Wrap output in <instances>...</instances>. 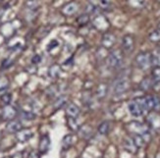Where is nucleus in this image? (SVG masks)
<instances>
[{"mask_svg": "<svg viewBox=\"0 0 160 158\" xmlns=\"http://www.w3.org/2000/svg\"><path fill=\"white\" fill-rule=\"evenodd\" d=\"M124 148L126 151L130 153H136L138 150V146L135 144L134 141L132 140V137H126L124 140Z\"/></svg>", "mask_w": 160, "mask_h": 158, "instance_id": "4468645a", "label": "nucleus"}, {"mask_svg": "<svg viewBox=\"0 0 160 158\" xmlns=\"http://www.w3.org/2000/svg\"><path fill=\"white\" fill-rule=\"evenodd\" d=\"M9 88V81L5 77H0V96H2Z\"/></svg>", "mask_w": 160, "mask_h": 158, "instance_id": "f3484780", "label": "nucleus"}, {"mask_svg": "<svg viewBox=\"0 0 160 158\" xmlns=\"http://www.w3.org/2000/svg\"><path fill=\"white\" fill-rule=\"evenodd\" d=\"M66 102H67V98H66V96L64 95H61L59 96V97L56 99V101H55L54 103V106L56 109H59V108H62L65 104H66Z\"/></svg>", "mask_w": 160, "mask_h": 158, "instance_id": "bb28decb", "label": "nucleus"}, {"mask_svg": "<svg viewBox=\"0 0 160 158\" xmlns=\"http://www.w3.org/2000/svg\"><path fill=\"white\" fill-rule=\"evenodd\" d=\"M135 37L133 34H125L122 38V51L125 53H132L135 48Z\"/></svg>", "mask_w": 160, "mask_h": 158, "instance_id": "20e7f679", "label": "nucleus"}, {"mask_svg": "<svg viewBox=\"0 0 160 158\" xmlns=\"http://www.w3.org/2000/svg\"><path fill=\"white\" fill-rule=\"evenodd\" d=\"M144 104L147 111L157 110L160 107V98L156 95H148L144 96Z\"/></svg>", "mask_w": 160, "mask_h": 158, "instance_id": "39448f33", "label": "nucleus"}, {"mask_svg": "<svg viewBox=\"0 0 160 158\" xmlns=\"http://www.w3.org/2000/svg\"><path fill=\"white\" fill-rule=\"evenodd\" d=\"M23 129V125L19 120H10L6 125V131L9 133H18L20 130Z\"/></svg>", "mask_w": 160, "mask_h": 158, "instance_id": "ddd939ff", "label": "nucleus"}, {"mask_svg": "<svg viewBox=\"0 0 160 158\" xmlns=\"http://www.w3.org/2000/svg\"><path fill=\"white\" fill-rule=\"evenodd\" d=\"M109 130H110V123L108 121L102 122L98 126V132L100 135H103V136L107 135L109 133Z\"/></svg>", "mask_w": 160, "mask_h": 158, "instance_id": "aec40b11", "label": "nucleus"}, {"mask_svg": "<svg viewBox=\"0 0 160 158\" xmlns=\"http://www.w3.org/2000/svg\"><path fill=\"white\" fill-rule=\"evenodd\" d=\"M68 126L72 131H79L80 127L77 122V118H68Z\"/></svg>", "mask_w": 160, "mask_h": 158, "instance_id": "cd10ccee", "label": "nucleus"}, {"mask_svg": "<svg viewBox=\"0 0 160 158\" xmlns=\"http://www.w3.org/2000/svg\"><path fill=\"white\" fill-rule=\"evenodd\" d=\"M73 141H74V136L72 135H67L63 137V140H62V150L63 151H66L70 148L72 146H73Z\"/></svg>", "mask_w": 160, "mask_h": 158, "instance_id": "dca6fc26", "label": "nucleus"}, {"mask_svg": "<svg viewBox=\"0 0 160 158\" xmlns=\"http://www.w3.org/2000/svg\"><path fill=\"white\" fill-rule=\"evenodd\" d=\"M33 136V133L31 129H22L20 130L18 133H16V137H17V141L19 142H27L29 141Z\"/></svg>", "mask_w": 160, "mask_h": 158, "instance_id": "9d476101", "label": "nucleus"}, {"mask_svg": "<svg viewBox=\"0 0 160 158\" xmlns=\"http://www.w3.org/2000/svg\"><path fill=\"white\" fill-rule=\"evenodd\" d=\"M106 92H107V86L105 84H100L98 86V87H97V91H96L97 97L99 99L104 98L106 95Z\"/></svg>", "mask_w": 160, "mask_h": 158, "instance_id": "412c9836", "label": "nucleus"}, {"mask_svg": "<svg viewBox=\"0 0 160 158\" xmlns=\"http://www.w3.org/2000/svg\"><path fill=\"white\" fill-rule=\"evenodd\" d=\"M39 1L38 0H28L27 3H26V6L28 7L29 9L31 10H36L39 7Z\"/></svg>", "mask_w": 160, "mask_h": 158, "instance_id": "c85d7f7f", "label": "nucleus"}, {"mask_svg": "<svg viewBox=\"0 0 160 158\" xmlns=\"http://www.w3.org/2000/svg\"><path fill=\"white\" fill-rule=\"evenodd\" d=\"M151 65L154 67H160V47H157L150 53Z\"/></svg>", "mask_w": 160, "mask_h": 158, "instance_id": "2eb2a0df", "label": "nucleus"}, {"mask_svg": "<svg viewBox=\"0 0 160 158\" xmlns=\"http://www.w3.org/2000/svg\"><path fill=\"white\" fill-rule=\"evenodd\" d=\"M21 115H22V118L25 120H33L34 118H36V115H34L32 112L25 111V110H23V111L21 112Z\"/></svg>", "mask_w": 160, "mask_h": 158, "instance_id": "c756f323", "label": "nucleus"}, {"mask_svg": "<svg viewBox=\"0 0 160 158\" xmlns=\"http://www.w3.org/2000/svg\"><path fill=\"white\" fill-rule=\"evenodd\" d=\"M129 111L131 115L134 117H141L143 115V113L147 111L144 104V97H138L134 100H132L129 103Z\"/></svg>", "mask_w": 160, "mask_h": 158, "instance_id": "f257e3e1", "label": "nucleus"}, {"mask_svg": "<svg viewBox=\"0 0 160 158\" xmlns=\"http://www.w3.org/2000/svg\"><path fill=\"white\" fill-rule=\"evenodd\" d=\"M11 94L9 93H4L2 96H1V101L4 105H10V102H11Z\"/></svg>", "mask_w": 160, "mask_h": 158, "instance_id": "2f4dec72", "label": "nucleus"}, {"mask_svg": "<svg viewBox=\"0 0 160 158\" xmlns=\"http://www.w3.org/2000/svg\"><path fill=\"white\" fill-rule=\"evenodd\" d=\"M79 10V4L75 1H71L67 3L66 5H64L63 7L61 8V13L63 14L64 16H73L75 15L76 13L78 12Z\"/></svg>", "mask_w": 160, "mask_h": 158, "instance_id": "423d86ee", "label": "nucleus"}, {"mask_svg": "<svg viewBox=\"0 0 160 158\" xmlns=\"http://www.w3.org/2000/svg\"><path fill=\"white\" fill-rule=\"evenodd\" d=\"M50 147V137L47 135H44L40 137L39 140V144H38V151L39 153L44 154L46 153L48 149Z\"/></svg>", "mask_w": 160, "mask_h": 158, "instance_id": "9b49d317", "label": "nucleus"}, {"mask_svg": "<svg viewBox=\"0 0 160 158\" xmlns=\"http://www.w3.org/2000/svg\"><path fill=\"white\" fill-rule=\"evenodd\" d=\"M148 39L151 42H160V29H155L148 34Z\"/></svg>", "mask_w": 160, "mask_h": 158, "instance_id": "6ab92c4d", "label": "nucleus"}, {"mask_svg": "<svg viewBox=\"0 0 160 158\" xmlns=\"http://www.w3.org/2000/svg\"><path fill=\"white\" fill-rule=\"evenodd\" d=\"M3 158H10V157H3Z\"/></svg>", "mask_w": 160, "mask_h": 158, "instance_id": "58836bf2", "label": "nucleus"}, {"mask_svg": "<svg viewBox=\"0 0 160 158\" xmlns=\"http://www.w3.org/2000/svg\"><path fill=\"white\" fill-rule=\"evenodd\" d=\"M148 121L153 128H160V116L156 113H151L148 116Z\"/></svg>", "mask_w": 160, "mask_h": 158, "instance_id": "a211bd4d", "label": "nucleus"}, {"mask_svg": "<svg viewBox=\"0 0 160 158\" xmlns=\"http://www.w3.org/2000/svg\"><path fill=\"white\" fill-rule=\"evenodd\" d=\"M39 61H40V57L38 55H36V56L32 58V64H38Z\"/></svg>", "mask_w": 160, "mask_h": 158, "instance_id": "f704fd0d", "label": "nucleus"}, {"mask_svg": "<svg viewBox=\"0 0 160 158\" xmlns=\"http://www.w3.org/2000/svg\"><path fill=\"white\" fill-rule=\"evenodd\" d=\"M99 6L102 9H108L111 6V1L110 0H99Z\"/></svg>", "mask_w": 160, "mask_h": 158, "instance_id": "473e14b6", "label": "nucleus"}, {"mask_svg": "<svg viewBox=\"0 0 160 158\" xmlns=\"http://www.w3.org/2000/svg\"><path fill=\"white\" fill-rule=\"evenodd\" d=\"M59 75H60V66L53 65L49 68V76L51 78H53V79L58 78Z\"/></svg>", "mask_w": 160, "mask_h": 158, "instance_id": "a878e982", "label": "nucleus"}, {"mask_svg": "<svg viewBox=\"0 0 160 158\" xmlns=\"http://www.w3.org/2000/svg\"><path fill=\"white\" fill-rule=\"evenodd\" d=\"M128 2L135 9H142L145 5V0H128Z\"/></svg>", "mask_w": 160, "mask_h": 158, "instance_id": "b1692460", "label": "nucleus"}, {"mask_svg": "<svg viewBox=\"0 0 160 158\" xmlns=\"http://www.w3.org/2000/svg\"><path fill=\"white\" fill-rule=\"evenodd\" d=\"M116 43V37L111 32H105L101 38V45L105 49H110Z\"/></svg>", "mask_w": 160, "mask_h": 158, "instance_id": "6e6552de", "label": "nucleus"}, {"mask_svg": "<svg viewBox=\"0 0 160 158\" xmlns=\"http://www.w3.org/2000/svg\"><path fill=\"white\" fill-rule=\"evenodd\" d=\"M151 86H152V80H150L149 78H144L140 84V87L142 91H148L151 87Z\"/></svg>", "mask_w": 160, "mask_h": 158, "instance_id": "393cba45", "label": "nucleus"}, {"mask_svg": "<svg viewBox=\"0 0 160 158\" xmlns=\"http://www.w3.org/2000/svg\"><path fill=\"white\" fill-rule=\"evenodd\" d=\"M124 60V53L121 49H113L107 56V65L111 69L119 68Z\"/></svg>", "mask_w": 160, "mask_h": 158, "instance_id": "f03ea898", "label": "nucleus"}, {"mask_svg": "<svg viewBox=\"0 0 160 158\" xmlns=\"http://www.w3.org/2000/svg\"><path fill=\"white\" fill-rule=\"evenodd\" d=\"M12 158H23V153L22 152H17V153H15L12 156Z\"/></svg>", "mask_w": 160, "mask_h": 158, "instance_id": "c9c22d12", "label": "nucleus"}, {"mask_svg": "<svg viewBox=\"0 0 160 158\" xmlns=\"http://www.w3.org/2000/svg\"><path fill=\"white\" fill-rule=\"evenodd\" d=\"M136 64L141 70H148L151 66L150 53L148 51H142L136 56Z\"/></svg>", "mask_w": 160, "mask_h": 158, "instance_id": "7ed1b4c3", "label": "nucleus"}, {"mask_svg": "<svg viewBox=\"0 0 160 158\" xmlns=\"http://www.w3.org/2000/svg\"><path fill=\"white\" fill-rule=\"evenodd\" d=\"M132 140L134 141V142H135L136 146H138V148L143 146H144V143H145L144 140L142 139V136L141 135H138V134H133V136H132Z\"/></svg>", "mask_w": 160, "mask_h": 158, "instance_id": "4be33fe9", "label": "nucleus"}, {"mask_svg": "<svg viewBox=\"0 0 160 158\" xmlns=\"http://www.w3.org/2000/svg\"><path fill=\"white\" fill-rule=\"evenodd\" d=\"M28 158H40V154L38 151L32 150L29 153V155H28Z\"/></svg>", "mask_w": 160, "mask_h": 158, "instance_id": "72a5a7b5", "label": "nucleus"}, {"mask_svg": "<svg viewBox=\"0 0 160 158\" xmlns=\"http://www.w3.org/2000/svg\"><path fill=\"white\" fill-rule=\"evenodd\" d=\"M130 88V81L128 79H121L119 80L116 85L114 86V93L117 95H120L126 92Z\"/></svg>", "mask_w": 160, "mask_h": 158, "instance_id": "0eeeda50", "label": "nucleus"}, {"mask_svg": "<svg viewBox=\"0 0 160 158\" xmlns=\"http://www.w3.org/2000/svg\"><path fill=\"white\" fill-rule=\"evenodd\" d=\"M156 1H157V2H159V3H160V0H156Z\"/></svg>", "mask_w": 160, "mask_h": 158, "instance_id": "4c0bfd02", "label": "nucleus"}, {"mask_svg": "<svg viewBox=\"0 0 160 158\" xmlns=\"http://www.w3.org/2000/svg\"><path fill=\"white\" fill-rule=\"evenodd\" d=\"M18 111L15 107H13L11 105H5L1 111V117L3 120H13L15 119V117L17 116Z\"/></svg>", "mask_w": 160, "mask_h": 158, "instance_id": "1a4fd4ad", "label": "nucleus"}, {"mask_svg": "<svg viewBox=\"0 0 160 158\" xmlns=\"http://www.w3.org/2000/svg\"><path fill=\"white\" fill-rule=\"evenodd\" d=\"M152 81L154 84H160V67H154L151 72Z\"/></svg>", "mask_w": 160, "mask_h": 158, "instance_id": "5701e85b", "label": "nucleus"}, {"mask_svg": "<svg viewBox=\"0 0 160 158\" xmlns=\"http://www.w3.org/2000/svg\"><path fill=\"white\" fill-rule=\"evenodd\" d=\"M81 114V109L78 105L74 104V103H69L66 108V115L68 118H78Z\"/></svg>", "mask_w": 160, "mask_h": 158, "instance_id": "f8f14e48", "label": "nucleus"}, {"mask_svg": "<svg viewBox=\"0 0 160 158\" xmlns=\"http://www.w3.org/2000/svg\"><path fill=\"white\" fill-rule=\"evenodd\" d=\"M78 23L81 25V26H83V25H87L88 22H89V16L88 14H83V15H81L79 18H78Z\"/></svg>", "mask_w": 160, "mask_h": 158, "instance_id": "7c9ffc66", "label": "nucleus"}, {"mask_svg": "<svg viewBox=\"0 0 160 158\" xmlns=\"http://www.w3.org/2000/svg\"><path fill=\"white\" fill-rule=\"evenodd\" d=\"M158 29H160V23H159V25H158Z\"/></svg>", "mask_w": 160, "mask_h": 158, "instance_id": "e433bc0d", "label": "nucleus"}]
</instances>
